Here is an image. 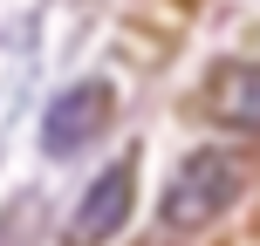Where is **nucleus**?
<instances>
[{"label": "nucleus", "instance_id": "f257e3e1", "mask_svg": "<svg viewBox=\"0 0 260 246\" xmlns=\"http://www.w3.org/2000/svg\"><path fill=\"white\" fill-rule=\"evenodd\" d=\"M240 185H247L240 157L192 151L178 171H171V185H165V226L171 233H206V226H219V212L240 198Z\"/></svg>", "mask_w": 260, "mask_h": 246}, {"label": "nucleus", "instance_id": "f03ea898", "mask_svg": "<svg viewBox=\"0 0 260 246\" xmlns=\"http://www.w3.org/2000/svg\"><path fill=\"white\" fill-rule=\"evenodd\" d=\"M110 110H117V96L103 89V82H76V89H62L48 103V123H41V144H48L55 157L82 151V144L96 137V130L110 123Z\"/></svg>", "mask_w": 260, "mask_h": 246}, {"label": "nucleus", "instance_id": "7ed1b4c3", "mask_svg": "<svg viewBox=\"0 0 260 246\" xmlns=\"http://www.w3.org/2000/svg\"><path fill=\"white\" fill-rule=\"evenodd\" d=\"M130 198H137L130 164H110L103 178L82 192L76 219H69V246H103V239H117V233H123V219H130Z\"/></svg>", "mask_w": 260, "mask_h": 246}, {"label": "nucleus", "instance_id": "20e7f679", "mask_svg": "<svg viewBox=\"0 0 260 246\" xmlns=\"http://www.w3.org/2000/svg\"><path fill=\"white\" fill-rule=\"evenodd\" d=\"M206 110H212V123L240 130V137H260V62H226L206 82Z\"/></svg>", "mask_w": 260, "mask_h": 246}]
</instances>
